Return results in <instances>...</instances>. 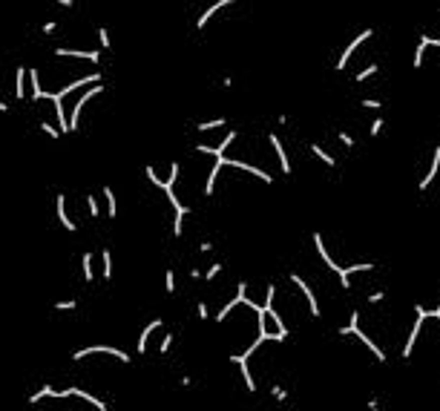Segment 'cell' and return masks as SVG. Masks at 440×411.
<instances>
[{
  "label": "cell",
  "mask_w": 440,
  "mask_h": 411,
  "mask_svg": "<svg viewBox=\"0 0 440 411\" xmlns=\"http://www.w3.org/2000/svg\"><path fill=\"white\" fill-rule=\"evenodd\" d=\"M26 78H29V69H24V66H18L14 69V98L18 101H24L26 98Z\"/></svg>",
  "instance_id": "cell-15"
},
{
  "label": "cell",
  "mask_w": 440,
  "mask_h": 411,
  "mask_svg": "<svg viewBox=\"0 0 440 411\" xmlns=\"http://www.w3.org/2000/svg\"><path fill=\"white\" fill-rule=\"evenodd\" d=\"M438 170H440V147H438V152H434V158H432V167H428V172H426V178L417 184V190L420 193H426L428 190V184L434 182V176H438Z\"/></svg>",
  "instance_id": "cell-17"
},
{
  "label": "cell",
  "mask_w": 440,
  "mask_h": 411,
  "mask_svg": "<svg viewBox=\"0 0 440 411\" xmlns=\"http://www.w3.org/2000/svg\"><path fill=\"white\" fill-rule=\"evenodd\" d=\"M55 210H58V222H60V228L70 230V233H75V230H78V224H75V222H72V216L66 213V196H64V193L55 196Z\"/></svg>",
  "instance_id": "cell-7"
},
{
  "label": "cell",
  "mask_w": 440,
  "mask_h": 411,
  "mask_svg": "<svg viewBox=\"0 0 440 411\" xmlns=\"http://www.w3.org/2000/svg\"><path fill=\"white\" fill-rule=\"evenodd\" d=\"M84 202H86V210H90V216H92V218L101 216V204H98V198H95V196H86Z\"/></svg>",
  "instance_id": "cell-28"
},
{
  "label": "cell",
  "mask_w": 440,
  "mask_h": 411,
  "mask_svg": "<svg viewBox=\"0 0 440 411\" xmlns=\"http://www.w3.org/2000/svg\"><path fill=\"white\" fill-rule=\"evenodd\" d=\"M55 29H58V20H46L44 26H40V32H44V34H52Z\"/></svg>",
  "instance_id": "cell-42"
},
{
  "label": "cell",
  "mask_w": 440,
  "mask_h": 411,
  "mask_svg": "<svg viewBox=\"0 0 440 411\" xmlns=\"http://www.w3.org/2000/svg\"><path fill=\"white\" fill-rule=\"evenodd\" d=\"M368 411H382V408H380V400H377V397H371V400H368Z\"/></svg>",
  "instance_id": "cell-45"
},
{
  "label": "cell",
  "mask_w": 440,
  "mask_h": 411,
  "mask_svg": "<svg viewBox=\"0 0 440 411\" xmlns=\"http://www.w3.org/2000/svg\"><path fill=\"white\" fill-rule=\"evenodd\" d=\"M360 106H366V110H382V104L377 98H366V101H360Z\"/></svg>",
  "instance_id": "cell-39"
},
{
  "label": "cell",
  "mask_w": 440,
  "mask_h": 411,
  "mask_svg": "<svg viewBox=\"0 0 440 411\" xmlns=\"http://www.w3.org/2000/svg\"><path fill=\"white\" fill-rule=\"evenodd\" d=\"M224 6H233V0H216L213 6H208V9L202 12V18H198V20H196V29H204V26H208V20H210V18H213L216 12H222V9H224Z\"/></svg>",
  "instance_id": "cell-13"
},
{
  "label": "cell",
  "mask_w": 440,
  "mask_h": 411,
  "mask_svg": "<svg viewBox=\"0 0 440 411\" xmlns=\"http://www.w3.org/2000/svg\"><path fill=\"white\" fill-rule=\"evenodd\" d=\"M290 282H294V285H296L302 294H305V299H308V308H311L314 316H320V302H316V294H314L311 288L305 285V279H302L300 274H290Z\"/></svg>",
  "instance_id": "cell-8"
},
{
  "label": "cell",
  "mask_w": 440,
  "mask_h": 411,
  "mask_svg": "<svg viewBox=\"0 0 440 411\" xmlns=\"http://www.w3.org/2000/svg\"><path fill=\"white\" fill-rule=\"evenodd\" d=\"M268 141H270V147H274V152H276V158H279V170L285 172V176H290V161H288V156H285V147H282L279 136L276 132H268Z\"/></svg>",
  "instance_id": "cell-11"
},
{
  "label": "cell",
  "mask_w": 440,
  "mask_h": 411,
  "mask_svg": "<svg viewBox=\"0 0 440 411\" xmlns=\"http://www.w3.org/2000/svg\"><path fill=\"white\" fill-rule=\"evenodd\" d=\"M426 316H428V310L423 308V305H414V325H412V334H408V340H406V345H403V360H408L412 351H414V342H417V336H420V331H423Z\"/></svg>",
  "instance_id": "cell-4"
},
{
  "label": "cell",
  "mask_w": 440,
  "mask_h": 411,
  "mask_svg": "<svg viewBox=\"0 0 440 411\" xmlns=\"http://www.w3.org/2000/svg\"><path fill=\"white\" fill-rule=\"evenodd\" d=\"M270 394H274V400H279V402L288 397V391L282 388V386H270Z\"/></svg>",
  "instance_id": "cell-38"
},
{
  "label": "cell",
  "mask_w": 440,
  "mask_h": 411,
  "mask_svg": "<svg viewBox=\"0 0 440 411\" xmlns=\"http://www.w3.org/2000/svg\"><path fill=\"white\" fill-rule=\"evenodd\" d=\"M55 55L58 58H84V60H92V64H98V60H101V52H98V49H92V52H90V49H66V46H58V49H55Z\"/></svg>",
  "instance_id": "cell-9"
},
{
  "label": "cell",
  "mask_w": 440,
  "mask_h": 411,
  "mask_svg": "<svg viewBox=\"0 0 440 411\" xmlns=\"http://www.w3.org/2000/svg\"><path fill=\"white\" fill-rule=\"evenodd\" d=\"M164 290L176 294V270H164Z\"/></svg>",
  "instance_id": "cell-30"
},
{
  "label": "cell",
  "mask_w": 440,
  "mask_h": 411,
  "mask_svg": "<svg viewBox=\"0 0 440 411\" xmlns=\"http://www.w3.org/2000/svg\"><path fill=\"white\" fill-rule=\"evenodd\" d=\"M222 167H224V156L213 161V167H210V172H208V182H204V196H213V193H216V178H219V170H222Z\"/></svg>",
  "instance_id": "cell-14"
},
{
  "label": "cell",
  "mask_w": 440,
  "mask_h": 411,
  "mask_svg": "<svg viewBox=\"0 0 440 411\" xmlns=\"http://www.w3.org/2000/svg\"><path fill=\"white\" fill-rule=\"evenodd\" d=\"M46 397H58V391L52 388V386H40L35 394H29V406H38V402L46 400Z\"/></svg>",
  "instance_id": "cell-19"
},
{
  "label": "cell",
  "mask_w": 440,
  "mask_h": 411,
  "mask_svg": "<svg viewBox=\"0 0 440 411\" xmlns=\"http://www.w3.org/2000/svg\"><path fill=\"white\" fill-rule=\"evenodd\" d=\"M38 126H40V130H44V132H46V136H49V138H60V136H64V132H60L58 126H52V124H46V121H40V124H38Z\"/></svg>",
  "instance_id": "cell-33"
},
{
  "label": "cell",
  "mask_w": 440,
  "mask_h": 411,
  "mask_svg": "<svg viewBox=\"0 0 440 411\" xmlns=\"http://www.w3.org/2000/svg\"><path fill=\"white\" fill-rule=\"evenodd\" d=\"M46 90L40 86V78H38V69H29V98L32 101H44Z\"/></svg>",
  "instance_id": "cell-16"
},
{
  "label": "cell",
  "mask_w": 440,
  "mask_h": 411,
  "mask_svg": "<svg viewBox=\"0 0 440 411\" xmlns=\"http://www.w3.org/2000/svg\"><path fill=\"white\" fill-rule=\"evenodd\" d=\"M182 386H184V388H190V386H193V377H187V374H184V377H182Z\"/></svg>",
  "instance_id": "cell-47"
},
{
  "label": "cell",
  "mask_w": 440,
  "mask_h": 411,
  "mask_svg": "<svg viewBox=\"0 0 440 411\" xmlns=\"http://www.w3.org/2000/svg\"><path fill=\"white\" fill-rule=\"evenodd\" d=\"M382 299H386V294H382V290H377V294H368V302H371V305H377V302H382Z\"/></svg>",
  "instance_id": "cell-43"
},
{
  "label": "cell",
  "mask_w": 440,
  "mask_h": 411,
  "mask_svg": "<svg viewBox=\"0 0 440 411\" xmlns=\"http://www.w3.org/2000/svg\"><path fill=\"white\" fill-rule=\"evenodd\" d=\"M219 274H222V262H213V264L208 268V270H204V279L210 282V279H216Z\"/></svg>",
  "instance_id": "cell-34"
},
{
  "label": "cell",
  "mask_w": 440,
  "mask_h": 411,
  "mask_svg": "<svg viewBox=\"0 0 440 411\" xmlns=\"http://www.w3.org/2000/svg\"><path fill=\"white\" fill-rule=\"evenodd\" d=\"M178 172H182V164H178V161H173V164H170V178L164 182V193H167V190H176V182H178Z\"/></svg>",
  "instance_id": "cell-25"
},
{
  "label": "cell",
  "mask_w": 440,
  "mask_h": 411,
  "mask_svg": "<svg viewBox=\"0 0 440 411\" xmlns=\"http://www.w3.org/2000/svg\"><path fill=\"white\" fill-rule=\"evenodd\" d=\"M432 314H434V316H440V308H438V310H432Z\"/></svg>",
  "instance_id": "cell-49"
},
{
  "label": "cell",
  "mask_w": 440,
  "mask_h": 411,
  "mask_svg": "<svg viewBox=\"0 0 440 411\" xmlns=\"http://www.w3.org/2000/svg\"><path fill=\"white\" fill-rule=\"evenodd\" d=\"M230 362H236V366H239V371H242V380H244V388L254 394V391H256V380H254V374H250V366H248V360H242L239 354H230Z\"/></svg>",
  "instance_id": "cell-12"
},
{
  "label": "cell",
  "mask_w": 440,
  "mask_h": 411,
  "mask_svg": "<svg viewBox=\"0 0 440 411\" xmlns=\"http://www.w3.org/2000/svg\"><path fill=\"white\" fill-rule=\"evenodd\" d=\"M98 354L112 356V360H118V362H130V354H127V351H121V348H112V345H90V348H78V351L72 354V360H75V362H81V360H86V356H98Z\"/></svg>",
  "instance_id": "cell-3"
},
{
  "label": "cell",
  "mask_w": 440,
  "mask_h": 411,
  "mask_svg": "<svg viewBox=\"0 0 440 411\" xmlns=\"http://www.w3.org/2000/svg\"><path fill=\"white\" fill-rule=\"evenodd\" d=\"M426 46H428V34L423 32V34H420V44H417V49H414V64H412L414 69L423 66V52H426Z\"/></svg>",
  "instance_id": "cell-22"
},
{
  "label": "cell",
  "mask_w": 440,
  "mask_h": 411,
  "mask_svg": "<svg viewBox=\"0 0 440 411\" xmlns=\"http://www.w3.org/2000/svg\"><path fill=\"white\" fill-rule=\"evenodd\" d=\"M78 308V299H58L55 302V310L58 314H70V310H75Z\"/></svg>",
  "instance_id": "cell-27"
},
{
  "label": "cell",
  "mask_w": 440,
  "mask_h": 411,
  "mask_svg": "<svg viewBox=\"0 0 440 411\" xmlns=\"http://www.w3.org/2000/svg\"><path fill=\"white\" fill-rule=\"evenodd\" d=\"M98 44H101V49H110V46H112V40H110V32H106L104 26H98Z\"/></svg>",
  "instance_id": "cell-32"
},
{
  "label": "cell",
  "mask_w": 440,
  "mask_h": 411,
  "mask_svg": "<svg viewBox=\"0 0 440 411\" xmlns=\"http://www.w3.org/2000/svg\"><path fill=\"white\" fill-rule=\"evenodd\" d=\"M224 167H236V170H242V172H250V176H256L259 182L274 184V176H270V172L259 170V167H254V164H244V161H239V158H228V156H224Z\"/></svg>",
  "instance_id": "cell-6"
},
{
  "label": "cell",
  "mask_w": 440,
  "mask_h": 411,
  "mask_svg": "<svg viewBox=\"0 0 440 411\" xmlns=\"http://www.w3.org/2000/svg\"><path fill=\"white\" fill-rule=\"evenodd\" d=\"M164 325V320H152L144 331H141V336H138V354H147V342H150V336H152V331L156 328H162Z\"/></svg>",
  "instance_id": "cell-18"
},
{
  "label": "cell",
  "mask_w": 440,
  "mask_h": 411,
  "mask_svg": "<svg viewBox=\"0 0 440 411\" xmlns=\"http://www.w3.org/2000/svg\"><path fill=\"white\" fill-rule=\"evenodd\" d=\"M233 141H236V130H230L228 136L222 138L219 147H208V144H198V152H204V156H213V158H222V156H224V150L230 147Z\"/></svg>",
  "instance_id": "cell-10"
},
{
  "label": "cell",
  "mask_w": 440,
  "mask_h": 411,
  "mask_svg": "<svg viewBox=\"0 0 440 411\" xmlns=\"http://www.w3.org/2000/svg\"><path fill=\"white\" fill-rule=\"evenodd\" d=\"M274 296H276V285L270 282V285H268V294H265V308H274Z\"/></svg>",
  "instance_id": "cell-36"
},
{
  "label": "cell",
  "mask_w": 440,
  "mask_h": 411,
  "mask_svg": "<svg viewBox=\"0 0 440 411\" xmlns=\"http://www.w3.org/2000/svg\"><path fill=\"white\" fill-rule=\"evenodd\" d=\"M190 279H204V274H202L198 268H193V270H190Z\"/></svg>",
  "instance_id": "cell-46"
},
{
  "label": "cell",
  "mask_w": 440,
  "mask_h": 411,
  "mask_svg": "<svg viewBox=\"0 0 440 411\" xmlns=\"http://www.w3.org/2000/svg\"><path fill=\"white\" fill-rule=\"evenodd\" d=\"M173 340H176L173 334H164L162 345H158V354H162V356H167V354H170V348H173Z\"/></svg>",
  "instance_id": "cell-31"
},
{
  "label": "cell",
  "mask_w": 440,
  "mask_h": 411,
  "mask_svg": "<svg viewBox=\"0 0 440 411\" xmlns=\"http://www.w3.org/2000/svg\"><path fill=\"white\" fill-rule=\"evenodd\" d=\"M219 126H224V118H213V121L198 124V132H210V130H219Z\"/></svg>",
  "instance_id": "cell-29"
},
{
  "label": "cell",
  "mask_w": 440,
  "mask_h": 411,
  "mask_svg": "<svg viewBox=\"0 0 440 411\" xmlns=\"http://www.w3.org/2000/svg\"><path fill=\"white\" fill-rule=\"evenodd\" d=\"M196 316H198V320H208V316H210L208 302H198V305H196Z\"/></svg>",
  "instance_id": "cell-40"
},
{
  "label": "cell",
  "mask_w": 440,
  "mask_h": 411,
  "mask_svg": "<svg viewBox=\"0 0 440 411\" xmlns=\"http://www.w3.org/2000/svg\"><path fill=\"white\" fill-rule=\"evenodd\" d=\"M104 198H106V216L116 218L118 216V202H116V193H112L110 184H104Z\"/></svg>",
  "instance_id": "cell-20"
},
{
  "label": "cell",
  "mask_w": 440,
  "mask_h": 411,
  "mask_svg": "<svg viewBox=\"0 0 440 411\" xmlns=\"http://www.w3.org/2000/svg\"><path fill=\"white\" fill-rule=\"evenodd\" d=\"M210 250H213V242L210 239H204L202 244H198V253H210Z\"/></svg>",
  "instance_id": "cell-44"
},
{
  "label": "cell",
  "mask_w": 440,
  "mask_h": 411,
  "mask_svg": "<svg viewBox=\"0 0 440 411\" xmlns=\"http://www.w3.org/2000/svg\"><path fill=\"white\" fill-rule=\"evenodd\" d=\"M428 46H440V38H432V34H428Z\"/></svg>",
  "instance_id": "cell-48"
},
{
  "label": "cell",
  "mask_w": 440,
  "mask_h": 411,
  "mask_svg": "<svg viewBox=\"0 0 440 411\" xmlns=\"http://www.w3.org/2000/svg\"><path fill=\"white\" fill-rule=\"evenodd\" d=\"M98 411H110V408H106V406H104V408H98Z\"/></svg>",
  "instance_id": "cell-50"
},
{
  "label": "cell",
  "mask_w": 440,
  "mask_h": 411,
  "mask_svg": "<svg viewBox=\"0 0 440 411\" xmlns=\"http://www.w3.org/2000/svg\"><path fill=\"white\" fill-rule=\"evenodd\" d=\"M336 138H340V141H342V144H346L348 150H351V147H354V144H357V141H354V138L348 136V132H336Z\"/></svg>",
  "instance_id": "cell-41"
},
{
  "label": "cell",
  "mask_w": 440,
  "mask_h": 411,
  "mask_svg": "<svg viewBox=\"0 0 440 411\" xmlns=\"http://www.w3.org/2000/svg\"><path fill=\"white\" fill-rule=\"evenodd\" d=\"M377 72H380V66H377V64H368V66L362 69V72H357V78H354V80H357V84H366V80L374 78Z\"/></svg>",
  "instance_id": "cell-26"
},
{
  "label": "cell",
  "mask_w": 440,
  "mask_h": 411,
  "mask_svg": "<svg viewBox=\"0 0 440 411\" xmlns=\"http://www.w3.org/2000/svg\"><path fill=\"white\" fill-rule=\"evenodd\" d=\"M314 248H316V253H320V259H322L325 264H328V268H331V270H334L336 274V279H340V285L346 288H351V276H348V270L346 268H340V264L334 262V259H331V253H328V248H325V242H322V233H314Z\"/></svg>",
  "instance_id": "cell-2"
},
{
  "label": "cell",
  "mask_w": 440,
  "mask_h": 411,
  "mask_svg": "<svg viewBox=\"0 0 440 411\" xmlns=\"http://www.w3.org/2000/svg\"><path fill=\"white\" fill-rule=\"evenodd\" d=\"M382 126H386V124H382V118H374V121H371V130H368V136H374V138H377V136H380V132H382Z\"/></svg>",
  "instance_id": "cell-37"
},
{
  "label": "cell",
  "mask_w": 440,
  "mask_h": 411,
  "mask_svg": "<svg viewBox=\"0 0 440 411\" xmlns=\"http://www.w3.org/2000/svg\"><path fill=\"white\" fill-rule=\"evenodd\" d=\"M81 276H84V282H92V276H95V270H92V253H90V250L81 256Z\"/></svg>",
  "instance_id": "cell-21"
},
{
  "label": "cell",
  "mask_w": 440,
  "mask_h": 411,
  "mask_svg": "<svg viewBox=\"0 0 440 411\" xmlns=\"http://www.w3.org/2000/svg\"><path fill=\"white\" fill-rule=\"evenodd\" d=\"M101 262H104V268H101V276H104L106 282L112 279V253H110V248H104V253H101Z\"/></svg>",
  "instance_id": "cell-24"
},
{
  "label": "cell",
  "mask_w": 440,
  "mask_h": 411,
  "mask_svg": "<svg viewBox=\"0 0 440 411\" xmlns=\"http://www.w3.org/2000/svg\"><path fill=\"white\" fill-rule=\"evenodd\" d=\"M311 152H314V156H316L320 161H322V164H328V167H336V158L331 156V152H328V150L320 147V144H311Z\"/></svg>",
  "instance_id": "cell-23"
},
{
  "label": "cell",
  "mask_w": 440,
  "mask_h": 411,
  "mask_svg": "<svg viewBox=\"0 0 440 411\" xmlns=\"http://www.w3.org/2000/svg\"><path fill=\"white\" fill-rule=\"evenodd\" d=\"M144 176H147V178H150L156 187H162V190H164V182L158 178V176H156V170H152V167H144Z\"/></svg>",
  "instance_id": "cell-35"
},
{
  "label": "cell",
  "mask_w": 440,
  "mask_h": 411,
  "mask_svg": "<svg viewBox=\"0 0 440 411\" xmlns=\"http://www.w3.org/2000/svg\"><path fill=\"white\" fill-rule=\"evenodd\" d=\"M368 38H374V29H366V32H360L357 38H354V40H351V44L346 46V52H342V55H340V60L334 64V66H336V72H342V69L348 66V60H351V55H354V52H357V49H360L362 44H366Z\"/></svg>",
  "instance_id": "cell-5"
},
{
  "label": "cell",
  "mask_w": 440,
  "mask_h": 411,
  "mask_svg": "<svg viewBox=\"0 0 440 411\" xmlns=\"http://www.w3.org/2000/svg\"><path fill=\"white\" fill-rule=\"evenodd\" d=\"M340 336H357L360 342L366 345V348H368V351L377 356L380 362H386V351H382L380 345H377V342H374V340L368 336V334L360 328V310H351V322H348L346 328H340Z\"/></svg>",
  "instance_id": "cell-1"
}]
</instances>
